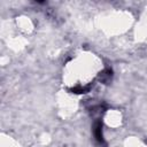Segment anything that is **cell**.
I'll return each instance as SVG.
<instances>
[{"label": "cell", "instance_id": "obj_1", "mask_svg": "<svg viewBox=\"0 0 147 147\" xmlns=\"http://www.w3.org/2000/svg\"><path fill=\"white\" fill-rule=\"evenodd\" d=\"M94 136L99 142H103V134H102V124L101 122H96L94 125Z\"/></svg>", "mask_w": 147, "mask_h": 147}]
</instances>
